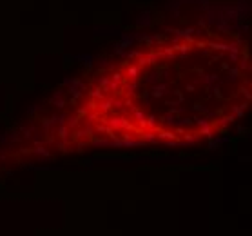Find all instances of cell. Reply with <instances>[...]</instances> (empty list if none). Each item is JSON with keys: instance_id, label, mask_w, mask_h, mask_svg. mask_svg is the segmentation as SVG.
I'll return each mask as SVG.
<instances>
[]
</instances>
